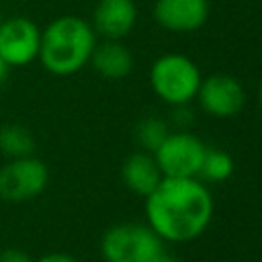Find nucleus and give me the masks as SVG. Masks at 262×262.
<instances>
[{
  "mask_svg": "<svg viewBox=\"0 0 262 262\" xmlns=\"http://www.w3.org/2000/svg\"><path fill=\"white\" fill-rule=\"evenodd\" d=\"M96 45L92 25L80 16H59L41 31L39 57L43 68L55 76H70L82 70Z\"/></svg>",
  "mask_w": 262,
  "mask_h": 262,
  "instance_id": "f03ea898",
  "label": "nucleus"
},
{
  "mask_svg": "<svg viewBox=\"0 0 262 262\" xmlns=\"http://www.w3.org/2000/svg\"><path fill=\"white\" fill-rule=\"evenodd\" d=\"M233 172V160L227 151L223 149H217V147H207L205 149V156H203V162H201V170L199 174L205 178V180H211V182H223L231 176Z\"/></svg>",
  "mask_w": 262,
  "mask_h": 262,
  "instance_id": "4468645a",
  "label": "nucleus"
},
{
  "mask_svg": "<svg viewBox=\"0 0 262 262\" xmlns=\"http://www.w3.org/2000/svg\"><path fill=\"white\" fill-rule=\"evenodd\" d=\"M137 20V6L133 0H98L92 12V29L104 39L119 41Z\"/></svg>",
  "mask_w": 262,
  "mask_h": 262,
  "instance_id": "9d476101",
  "label": "nucleus"
},
{
  "mask_svg": "<svg viewBox=\"0 0 262 262\" xmlns=\"http://www.w3.org/2000/svg\"><path fill=\"white\" fill-rule=\"evenodd\" d=\"M0 262H33L31 256L25 250L18 248H6L0 252Z\"/></svg>",
  "mask_w": 262,
  "mask_h": 262,
  "instance_id": "dca6fc26",
  "label": "nucleus"
},
{
  "mask_svg": "<svg viewBox=\"0 0 262 262\" xmlns=\"http://www.w3.org/2000/svg\"><path fill=\"white\" fill-rule=\"evenodd\" d=\"M168 125L158 119V117H147L143 121H139L137 125V139L141 143L143 149L147 151H156L160 147V143L168 137Z\"/></svg>",
  "mask_w": 262,
  "mask_h": 262,
  "instance_id": "2eb2a0df",
  "label": "nucleus"
},
{
  "mask_svg": "<svg viewBox=\"0 0 262 262\" xmlns=\"http://www.w3.org/2000/svg\"><path fill=\"white\" fill-rule=\"evenodd\" d=\"M41 31L27 16H10L0 23V57L8 68L29 66L39 57Z\"/></svg>",
  "mask_w": 262,
  "mask_h": 262,
  "instance_id": "0eeeda50",
  "label": "nucleus"
},
{
  "mask_svg": "<svg viewBox=\"0 0 262 262\" xmlns=\"http://www.w3.org/2000/svg\"><path fill=\"white\" fill-rule=\"evenodd\" d=\"M196 96L203 111L213 117H231L242 111L246 100L242 84L225 74H215L207 80H201Z\"/></svg>",
  "mask_w": 262,
  "mask_h": 262,
  "instance_id": "6e6552de",
  "label": "nucleus"
},
{
  "mask_svg": "<svg viewBox=\"0 0 262 262\" xmlns=\"http://www.w3.org/2000/svg\"><path fill=\"white\" fill-rule=\"evenodd\" d=\"M154 16L160 27L174 33H190L205 25L209 16L207 0H158Z\"/></svg>",
  "mask_w": 262,
  "mask_h": 262,
  "instance_id": "1a4fd4ad",
  "label": "nucleus"
},
{
  "mask_svg": "<svg viewBox=\"0 0 262 262\" xmlns=\"http://www.w3.org/2000/svg\"><path fill=\"white\" fill-rule=\"evenodd\" d=\"M33 151H35V137L27 127L18 123H6L0 129V154L2 156L12 160V158L33 156Z\"/></svg>",
  "mask_w": 262,
  "mask_h": 262,
  "instance_id": "ddd939ff",
  "label": "nucleus"
},
{
  "mask_svg": "<svg viewBox=\"0 0 262 262\" xmlns=\"http://www.w3.org/2000/svg\"><path fill=\"white\" fill-rule=\"evenodd\" d=\"M49 170L35 158H12L0 168V199L6 203H23L41 194L47 186Z\"/></svg>",
  "mask_w": 262,
  "mask_h": 262,
  "instance_id": "39448f33",
  "label": "nucleus"
},
{
  "mask_svg": "<svg viewBox=\"0 0 262 262\" xmlns=\"http://www.w3.org/2000/svg\"><path fill=\"white\" fill-rule=\"evenodd\" d=\"M151 262H180V260H178L174 254H170V252H164V250H162V252H160Z\"/></svg>",
  "mask_w": 262,
  "mask_h": 262,
  "instance_id": "a211bd4d",
  "label": "nucleus"
},
{
  "mask_svg": "<svg viewBox=\"0 0 262 262\" xmlns=\"http://www.w3.org/2000/svg\"><path fill=\"white\" fill-rule=\"evenodd\" d=\"M0 23H2V12H0Z\"/></svg>",
  "mask_w": 262,
  "mask_h": 262,
  "instance_id": "412c9836",
  "label": "nucleus"
},
{
  "mask_svg": "<svg viewBox=\"0 0 262 262\" xmlns=\"http://www.w3.org/2000/svg\"><path fill=\"white\" fill-rule=\"evenodd\" d=\"M121 174H123L125 186L131 192L141 194V196H147L160 184V180L164 178V174H162L154 154H147V151L131 154L125 160Z\"/></svg>",
  "mask_w": 262,
  "mask_h": 262,
  "instance_id": "9b49d317",
  "label": "nucleus"
},
{
  "mask_svg": "<svg viewBox=\"0 0 262 262\" xmlns=\"http://www.w3.org/2000/svg\"><path fill=\"white\" fill-rule=\"evenodd\" d=\"M258 96H260V104H262V84H260V94Z\"/></svg>",
  "mask_w": 262,
  "mask_h": 262,
  "instance_id": "aec40b11",
  "label": "nucleus"
},
{
  "mask_svg": "<svg viewBox=\"0 0 262 262\" xmlns=\"http://www.w3.org/2000/svg\"><path fill=\"white\" fill-rule=\"evenodd\" d=\"M162 242L149 225L121 223L102 235L100 252L106 262H151L164 250Z\"/></svg>",
  "mask_w": 262,
  "mask_h": 262,
  "instance_id": "20e7f679",
  "label": "nucleus"
},
{
  "mask_svg": "<svg viewBox=\"0 0 262 262\" xmlns=\"http://www.w3.org/2000/svg\"><path fill=\"white\" fill-rule=\"evenodd\" d=\"M90 63L102 78L121 80L131 72L133 57H131V51L123 43H119L115 39H104L102 43L94 45Z\"/></svg>",
  "mask_w": 262,
  "mask_h": 262,
  "instance_id": "f8f14e48",
  "label": "nucleus"
},
{
  "mask_svg": "<svg viewBox=\"0 0 262 262\" xmlns=\"http://www.w3.org/2000/svg\"><path fill=\"white\" fill-rule=\"evenodd\" d=\"M33 262H76V260L66 252H49V254H43L41 258H37Z\"/></svg>",
  "mask_w": 262,
  "mask_h": 262,
  "instance_id": "f3484780",
  "label": "nucleus"
},
{
  "mask_svg": "<svg viewBox=\"0 0 262 262\" xmlns=\"http://www.w3.org/2000/svg\"><path fill=\"white\" fill-rule=\"evenodd\" d=\"M203 141L186 131L168 133V137L154 151V158L164 176L170 178H194L201 170L205 156Z\"/></svg>",
  "mask_w": 262,
  "mask_h": 262,
  "instance_id": "423d86ee",
  "label": "nucleus"
},
{
  "mask_svg": "<svg viewBox=\"0 0 262 262\" xmlns=\"http://www.w3.org/2000/svg\"><path fill=\"white\" fill-rule=\"evenodd\" d=\"M154 92L168 104L182 106L192 100L201 86L196 63L182 53H166L158 57L149 72Z\"/></svg>",
  "mask_w": 262,
  "mask_h": 262,
  "instance_id": "7ed1b4c3",
  "label": "nucleus"
},
{
  "mask_svg": "<svg viewBox=\"0 0 262 262\" xmlns=\"http://www.w3.org/2000/svg\"><path fill=\"white\" fill-rule=\"evenodd\" d=\"M149 227L166 242L196 239L213 217V196L196 178L164 176L145 196Z\"/></svg>",
  "mask_w": 262,
  "mask_h": 262,
  "instance_id": "f257e3e1",
  "label": "nucleus"
},
{
  "mask_svg": "<svg viewBox=\"0 0 262 262\" xmlns=\"http://www.w3.org/2000/svg\"><path fill=\"white\" fill-rule=\"evenodd\" d=\"M6 78H8V66H6L4 59L0 57V88H2V84L6 82Z\"/></svg>",
  "mask_w": 262,
  "mask_h": 262,
  "instance_id": "6ab92c4d",
  "label": "nucleus"
}]
</instances>
